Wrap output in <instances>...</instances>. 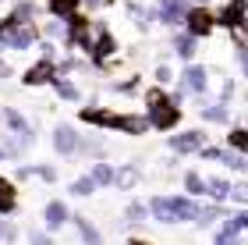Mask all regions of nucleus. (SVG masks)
Masks as SVG:
<instances>
[{
	"label": "nucleus",
	"mask_w": 248,
	"mask_h": 245,
	"mask_svg": "<svg viewBox=\"0 0 248 245\" xmlns=\"http://www.w3.org/2000/svg\"><path fill=\"white\" fill-rule=\"evenodd\" d=\"M181 117V107H177L174 96H163L160 89H149V125L160 131H170Z\"/></svg>",
	"instance_id": "f257e3e1"
},
{
	"label": "nucleus",
	"mask_w": 248,
	"mask_h": 245,
	"mask_svg": "<svg viewBox=\"0 0 248 245\" xmlns=\"http://www.w3.org/2000/svg\"><path fill=\"white\" fill-rule=\"evenodd\" d=\"M213 25H217V18H213L206 7H191V11H188V18H185V29H188L195 39L209 36V32H213Z\"/></svg>",
	"instance_id": "f03ea898"
},
{
	"label": "nucleus",
	"mask_w": 248,
	"mask_h": 245,
	"mask_svg": "<svg viewBox=\"0 0 248 245\" xmlns=\"http://www.w3.org/2000/svg\"><path fill=\"white\" fill-rule=\"evenodd\" d=\"M217 21L227 25V29H248V0H231V4L220 11Z\"/></svg>",
	"instance_id": "7ed1b4c3"
},
{
	"label": "nucleus",
	"mask_w": 248,
	"mask_h": 245,
	"mask_svg": "<svg viewBox=\"0 0 248 245\" xmlns=\"http://www.w3.org/2000/svg\"><path fill=\"white\" fill-rule=\"evenodd\" d=\"M78 146H82L78 131L71 125H57V131H53V149H57L61 157H71V153H78Z\"/></svg>",
	"instance_id": "20e7f679"
},
{
	"label": "nucleus",
	"mask_w": 248,
	"mask_h": 245,
	"mask_svg": "<svg viewBox=\"0 0 248 245\" xmlns=\"http://www.w3.org/2000/svg\"><path fill=\"white\" fill-rule=\"evenodd\" d=\"M206 146V135L202 131H181V135H170V149L177 157H185V153H199Z\"/></svg>",
	"instance_id": "39448f33"
},
{
	"label": "nucleus",
	"mask_w": 248,
	"mask_h": 245,
	"mask_svg": "<svg viewBox=\"0 0 248 245\" xmlns=\"http://www.w3.org/2000/svg\"><path fill=\"white\" fill-rule=\"evenodd\" d=\"M114 128L117 131H128V135H145L153 125H149V114H117Z\"/></svg>",
	"instance_id": "423d86ee"
},
{
	"label": "nucleus",
	"mask_w": 248,
	"mask_h": 245,
	"mask_svg": "<svg viewBox=\"0 0 248 245\" xmlns=\"http://www.w3.org/2000/svg\"><path fill=\"white\" fill-rule=\"evenodd\" d=\"M149 213L160 220V224H177L174 199H170V196H153V199H149Z\"/></svg>",
	"instance_id": "0eeeda50"
},
{
	"label": "nucleus",
	"mask_w": 248,
	"mask_h": 245,
	"mask_svg": "<svg viewBox=\"0 0 248 245\" xmlns=\"http://www.w3.org/2000/svg\"><path fill=\"white\" fill-rule=\"evenodd\" d=\"M53 79H57V68H53V61H46V57L25 71V85H43V82H53Z\"/></svg>",
	"instance_id": "6e6552de"
},
{
	"label": "nucleus",
	"mask_w": 248,
	"mask_h": 245,
	"mask_svg": "<svg viewBox=\"0 0 248 245\" xmlns=\"http://www.w3.org/2000/svg\"><path fill=\"white\" fill-rule=\"evenodd\" d=\"M43 217H46V231H61L67 220H71V210H67L61 199H53V203H46V213Z\"/></svg>",
	"instance_id": "1a4fd4ad"
},
{
	"label": "nucleus",
	"mask_w": 248,
	"mask_h": 245,
	"mask_svg": "<svg viewBox=\"0 0 248 245\" xmlns=\"http://www.w3.org/2000/svg\"><path fill=\"white\" fill-rule=\"evenodd\" d=\"M181 79H185V85H188V93H195V96L206 93V85H209V75H206V68H199V64H188Z\"/></svg>",
	"instance_id": "9d476101"
},
{
	"label": "nucleus",
	"mask_w": 248,
	"mask_h": 245,
	"mask_svg": "<svg viewBox=\"0 0 248 245\" xmlns=\"http://www.w3.org/2000/svg\"><path fill=\"white\" fill-rule=\"evenodd\" d=\"M117 50V43H114V36H110L107 29H96V39H93V47H89V53H93L96 61H103V57H110V53Z\"/></svg>",
	"instance_id": "9b49d317"
},
{
	"label": "nucleus",
	"mask_w": 248,
	"mask_h": 245,
	"mask_svg": "<svg viewBox=\"0 0 248 245\" xmlns=\"http://www.w3.org/2000/svg\"><path fill=\"white\" fill-rule=\"evenodd\" d=\"M234 185L227 181V178H206V196L213 199V203H223V199H231Z\"/></svg>",
	"instance_id": "f8f14e48"
},
{
	"label": "nucleus",
	"mask_w": 248,
	"mask_h": 245,
	"mask_svg": "<svg viewBox=\"0 0 248 245\" xmlns=\"http://www.w3.org/2000/svg\"><path fill=\"white\" fill-rule=\"evenodd\" d=\"M170 199H174V213H177V220H199L195 196H170Z\"/></svg>",
	"instance_id": "ddd939ff"
},
{
	"label": "nucleus",
	"mask_w": 248,
	"mask_h": 245,
	"mask_svg": "<svg viewBox=\"0 0 248 245\" xmlns=\"http://www.w3.org/2000/svg\"><path fill=\"white\" fill-rule=\"evenodd\" d=\"M82 121H89V125H99V128H114L117 114H110V110H103V107H85V110H82Z\"/></svg>",
	"instance_id": "4468645a"
},
{
	"label": "nucleus",
	"mask_w": 248,
	"mask_h": 245,
	"mask_svg": "<svg viewBox=\"0 0 248 245\" xmlns=\"http://www.w3.org/2000/svg\"><path fill=\"white\" fill-rule=\"evenodd\" d=\"M139 178H142V171H139V167H135V163H124L121 171H117V178H114V185L121 188V192H128V188H135V185H139Z\"/></svg>",
	"instance_id": "2eb2a0df"
},
{
	"label": "nucleus",
	"mask_w": 248,
	"mask_h": 245,
	"mask_svg": "<svg viewBox=\"0 0 248 245\" xmlns=\"http://www.w3.org/2000/svg\"><path fill=\"white\" fill-rule=\"evenodd\" d=\"M174 50H177V57H181V61H191V57H195V36L185 29L181 36H174Z\"/></svg>",
	"instance_id": "dca6fc26"
},
{
	"label": "nucleus",
	"mask_w": 248,
	"mask_h": 245,
	"mask_svg": "<svg viewBox=\"0 0 248 245\" xmlns=\"http://www.w3.org/2000/svg\"><path fill=\"white\" fill-rule=\"evenodd\" d=\"M71 220L78 224V231H82V242H85V245H103V235H99V231L89 224L85 217H71Z\"/></svg>",
	"instance_id": "f3484780"
},
{
	"label": "nucleus",
	"mask_w": 248,
	"mask_h": 245,
	"mask_svg": "<svg viewBox=\"0 0 248 245\" xmlns=\"http://www.w3.org/2000/svg\"><path fill=\"white\" fill-rule=\"evenodd\" d=\"M202 121H209V125H227V107H223V103L202 107Z\"/></svg>",
	"instance_id": "a211bd4d"
},
{
	"label": "nucleus",
	"mask_w": 248,
	"mask_h": 245,
	"mask_svg": "<svg viewBox=\"0 0 248 245\" xmlns=\"http://www.w3.org/2000/svg\"><path fill=\"white\" fill-rule=\"evenodd\" d=\"M185 192L188 196H206V178L195 174V171H188L185 174Z\"/></svg>",
	"instance_id": "6ab92c4d"
},
{
	"label": "nucleus",
	"mask_w": 248,
	"mask_h": 245,
	"mask_svg": "<svg viewBox=\"0 0 248 245\" xmlns=\"http://www.w3.org/2000/svg\"><path fill=\"white\" fill-rule=\"evenodd\" d=\"M96 178V185H114V178H117V171L110 163H93V171H89Z\"/></svg>",
	"instance_id": "aec40b11"
},
{
	"label": "nucleus",
	"mask_w": 248,
	"mask_h": 245,
	"mask_svg": "<svg viewBox=\"0 0 248 245\" xmlns=\"http://www.w3.org/2000/svg\"><path fill=\"white\" fill-rule=\"evenodd\" d=\"M227 146H231V149H238V153H245V157H248V131H245V128H234L231 135H227Z\"/></svg>",
	"instance_id": "412c9836"
},
{
	"label": "nucleus",
	"mask_w": 248,
	"mask_h": 245,
	"mask_svg": "<svg viewBox=\"0 0 248 245\" xmlns=\"http://www.w3.org/2000/svg\"><path fill=\"white\" fill-rule=\"evenodd\" d=\"M96 188H99V185H96V178H93V174H82V178H78V181L71 185V192H75V196H93Z\"/></svg>",
	"instance_id": "4be33fe9"
},
{
	"label": "nucleus",
	"mask_w": 248,
	"mask_h": 245,
	"mask_svg": "<svg viewBox=\"0 0 248 245\" xmlns=\"http://www.w3.org/2000/svg\"><path fill=\"white\" fill-rule=\"evenodd\" d=\"M4 117H7V125L15 128V131H18L21 139H32V135H29V125H25V117H21L18 110H11V107H7V114H4Z\"/></svg>",
	"instance_id": "5701e85b"
},
{
	"label": "nucleus",
	"mask_w": 248,
	"mask_h": 245,
	"mask_svg": "<svg viewBox=\"0 0 248 245\" xmlns=\"http://www.w3.org/2000/svg\"><path fill=\"white\" fill-rule=\"evenodd\" d=\"M11 210H15V188L0 178V213H11Z\"/></svg>",
	"instance_id": "b1692460"
},
{
	"label": "nucleus",
	"mask_w": 248,
	"mask_h": 245,
	"mask_svg": "<svg viewBox=\"0 0 248 245\" xmlns=\"http://www.w3.org/2000/svg\"><path fill=\"white\" fill-rule=\"evenodd\" d=\"M75 7H78V0H50V11H53L57 18H71Z\"/></svg>",
	"instance_id": "393cba45"
},
{
	"label": "nucleus",
	"mask_w": 248,
	"mask_h": 245,
	"mask_svg": "<svg viewBox=\"0 0 248 245\" xmlns=\"http://www.w3.org/2000/svg\"><path fill=\"white\" fill-rule=\"evenodd\" d=\"M50 85L57 89V96H64V99H78V89H75L71 82H64V79H53Z\"/></svg>",
	"instance_id": "a878e982"
},
{
	"label": "nucleus",
	"mask_w": 248,
	"mask_h": 245,
	"mask_svg": "<svg viewBox=\"0 0 248 245\" xmlns=\"http://www.w3.org/2000/svg\"><path fill=\"white\" fill-rule=\"evenodd\" d=\"M142 217H149V206H142V203H131V206H128V220H131V224H139Z\"/></svg>",
	"instance_id": "bb28decb"
},
{
	"label": "nucleus",
	"mask_w": 248,
	"mask_h": 245,
	"mask_svg": "<svg viewBox=\"0 0 248 245\" xmlns=\"http://www.w3.org/2000/svg\"><path fill=\"white\" fill-rule=\"evenodd\" d=\"M156 82H160V85H167V82H174V71L167 68V64H160V68H156Z\"/></svg>",
	"instance_id": "cd10ccee"
},
{
	"label": "nucleus",
	"mask_w": 248,
	"mask_h": 245,
	"mask_svg": "<svg viewBox=\"0 0 248 245\" xmlns=\"http://www.w3.org/2000/svg\"><path fill=\"white\" fill-rule=\"evenodd\" d=\"M234 199H238V203H245L248 206V181H241V185H234V192H231Z\"/></svg>",
	"instance_id": "c85d7f7f"
},
{
	"label": "nucleus",
	"mask_w": 248,
	"mask_h": 245,
	"mask_svg": "<svg viewBox=\"0 0 248 245\" xmlns=\"http://www.w3.org/2000/svg\"><path fill=\"white\" fill-rule=\"evenodd\" d=\"M29 242H32V245H53L46 235H43V231H32V235H29Z\"/></svg>",
	"instance_id": "c756f323"
},
{
	"label": "nucleus",
	"mask_w": 248,
	"mask_h": 245,
	"mask_svg": "<svg viewBox=\"0 0 248 245\" xmlns=\"http://www.w3.org/2000/svg\"><path fill=\"white\" fill-rule=\"evenodd\" d=\"M85 4H89V7H99V4H103V0H85Z\"/></svg>",
	"instance_id": "7c9ffc66"
},
{
	"label": "nucleus",
	"mask_w": 248,
	"mask_h": 245,
	"mask_svg": "<svg viewBox=\"0 0 248 245\" xmlns=\"http://www.w3.org/2000/svg\"><path fill=\"white\" fill-rule=\"evenodd\" d=\"M131 245H149V242H131Z\"/></svg>",
	"instance_id": "2f4dec72"
},
{
	"label": "nucleus",
	"mask_w": 248,
	"mask_h": 245,
	"mask_svg": "<svg viewBox=\"0 0 248 245\" xmlns=\"http://www.w3.org/2000/svg\"><path fill=\"white\" fill-rule=\"evenodd\" d=\"M0 160H4V149H0Z\"/></svg>",
	"instance_id": "473e14b6"
},
{
	"label": "nucleus",
	"mask_w": 248,
	"mask_h": 245,
	"mask_svg": "<svg viewBox=\"0 0 248 245\" xmlns=\"http://www.w3.org/2000/svg\"><path fill=\"white\" fill-rule=\"evenodd\" d=\"M202 4H206V0H199V7H202Z\"/></svg>",
	"instance_id": "72a5a7b5"
},
{
	"label": "nucleus",
	"mask_w": 248,
	"mask_h": 245,
	"mask_svg": "<svg viewBox=\"0 0 248 245\" xmlns=\"http://www.w3.org/2000/svg\"><path fill=\"white\" fill-rule=\"evenodd\" d=\"M0 235H4V228H0Z\"/></svg>",
	"instance_id": "f704fd0d"
}]
</instances>
